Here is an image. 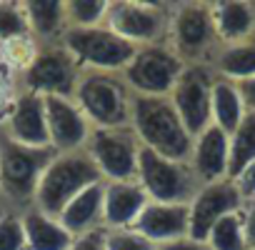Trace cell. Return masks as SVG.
<instances>
[{
  "instance_id": "14",
  "label": "cell",
  "mask_w": 255,
  "mask_h": 250,
  "mask_svg": "<svg viewBox=\"0 0 255 250\" xmlns=\"http://www.w3.org/2000/svg\"><path fill=\"white\" fill-rule=\"evenodd\" d=\"M45 123L55 153H78L85 148L93 125L68 95H45Z\"/></svg>"
},
{
  "instance_id": "4",
  "label": "cell",
  "mask_w": 255,
  "mask_h": 250,
  "mask_svg": "<svg viewBox=\"0 0 255 250\" xmlns=\"http://www.w3.org/2000/svg\"><path fill=\"white\" fill-rule=\"evenodd\" d=\"M60 45L73 55L80 70H105L120 73L138 53L135 45L115 35L110 28H65Z\"/></svg>"
},
{
  "instance_id": "2",
  "label": "cell",
  "mask_w": 255,
  "mask_h": 250,
  "mask_svg": "<svg viewBox=\"0 0 255 250\" xmlns=\"http://www.w3.org/2000/svg\"><path fill=\"white\" fill-rule=\"evenodd\" d=\"M70 98L93 128H128L130 125L133 93L120 73L80 70Z\"/></svg>"
},
{
  "instance_id": "7",
  "label": "cell",
  "mask_w": 255,
  "mask_h": 250,
  "mask_svg": "<svg viewBox=\"0 0 255 250\" xmlns=\"http://www.w3.org/2000/svg\"><path fill=\"white\" fill-rule=\"evenodd\" d=\"M53 155V148L35 150L0 138V198L18 205H33L38 180Z\"/></svg>"
},
{
  "instance_id": "27",
  "label": "cell",
  "mask_w": 255,
  "mask_h": 250,
  "mask_svg": "<svg viewBox=\"0 0 255 250\" xmlns=\"http://www.w3.org/2000/svg\"><path fill=\"white\" fill-rule=\"evenodd\" d=\"M108 0H65V23L68 28H98L105 25Z\"/></svg>"
},
{
  "instance_id": "25",
  "label": "cell",
  "mask_w": 255,
  "mask_h": 250,
  "mask_svg": "<svg viewBox=\"0 0 255 250\" xmlns=\"http://www.w3.org/2000/svg\"><path fill=\"white\" fill-rule=\"evenodd\" d=\"M255 163V113H245L240 125L230 133V165L228 178L240 173L245 165Z\"/></svg>"
},
{
  "instance_id": "13",
  "label": "cell",
  "mask_w": 255,
  "mask_h": 250,
  "mask_svg": "<svg viewBox=\"0 0 255 250\" xmlns=\"http://www.w3.org/2000/svg\"><path fill=\"white\" fill-rule=\"evenodd\" d=\"M243 198L235 188V183L230 178L225 180H218V183H208V185H200L198 193L193 195L190 200V230H188V238L193 240H203L208 238V233L213 230V225L230 215V213H240L243 210Z\"/></svg>"
},
{
  "instance_id": "16",
  "label": "cell",
  "mask_w": 255,
  "mask_h": 250,
  "mask_svg": "<svg viewBox=\"0 0 255 250\" xmlns=\"http://www.w3.org/2000/svg\"><path fill=\"white\" fill-rule=\"evenodd\" d=\"M188 165L200 185L225 180L230 165V135L215 125H208L200 135L193 138Z\"/></svg>"
},
{
  "instance_id": "9",
  "label": "cell",
  "mask_w": 255,
  "mask_h": 250,
  "mask_svg": "<svg viewBox=\"0 0 255 250\" xmlns=\"http://www.w3.org/2000/svg\"><path fill=\"white\" fill-rule=\"evenodd\" d=\"M183 70L185 63L175 55V50L168 43H158L138 48L133 60L120 70V75L133 95L168 98Z\"/></svg>"
},
{
  "instance_id": "32",
  "label": "cell",
  "mask_w": 255,
  "mask_h": 250,
  "mask_svg": "<svg viewBox=\"0 0 255 250\" xmlns=\"http://www.w3.org/2000/svg\"><path fill=\"white\" fill-rule=\"evenodd\" d=\"M230 180L235 183V188H238L243 203H253V200H255V163L245 165V168H243L240 173H235Z\"/></svg>"
},
{
  "instance_id": "1",
  "label": "cell",
  "mask_w": 255,
  "mask_h": 250,
  "mask_svg": "<svg viewBox=\"0 0 255 250\" xmlns=\"http://www.w3.org/2000/svg\"><path fill=\"white\" fill-rule=\"evenodd\" d=\"M130 130L135 133L140 148L153 150L155 155H163L170 160L188 163L190 150H193V135L185 130L170 98L133 95Z\"/></svg>"
},
{
  "instance_id": "15",
  "label": "cell",
  "mask_w": 255,
  "mask_h": 250,
  "mask_svg": "<svg viewBox=\"0 0 255 250\" xmlns=\"http://www.w3.org/2000/svg\"><path fill=\"white\" fill-rule=\"evenodd\" d=\"M3 125H5L3 138H8L18 145L35 148V150L50 148L48 123H45V103H43L40 95L20 90L10 113L5 115Z\"/></svg>"
},
{
  "instance_id": "31",
  "label": "cell",
  "mask_w": 255,
  "mask_h": 250,
  "mask_svg": "<svg viewBox=\"0 0 255 250\" xmlns=\"http://www.w3.org/2000/svg\"><path fill=\"white\" fill-rule=\"evenodd\" d=\"M15 98H18V93H15V80H13L10 70L0 63V120H5V115L10 113Z\"/></svg>"
},
{
  "instance_id": "24",
  "label": "cell",
  "mask_w": 255,
  "mask_h": 250,
  "mask_svg": "<svg viewBox=\"0 0 255 250\" xmlns=\"http://www.w3.org/2000/svg\"><path fill=\"white\" fill-rule=\"evenodd\" d=\"M210 70L215 78L243 83L255 75V40L238 43V45H220L215 55L210 58Z\"/></svg>"
},
{
  "instance_id": "23",
  "label": "cell",
  "mask_w": 255,
  "mask_h": 250,
  "mask_svg": "<svg viewBox=\"0 0 255 250\" xmlns=\"http://www.w3.org/2000/svg\"><path fill=\"white\" fill-rule=\"evenodd\" d=\"M245 103L240 98L238 83L215 78L213 80V93H210V120L215 128H220L223 133H233L240 120L245 118Z\"/></svg>"
},
{
  "instance_id": "26",
  "label": "cell",
  "mask_w": 255,
  "mask_h": 250,
  "mask_svg": "<svg viewBox=\"0 0 255 250\" xmlns=\"http://www.w3.org/2000/svg\"><path fill=\"white\" fill-rule=\"evenodd\" d=\"M205 243L210 245V250H248L240 213H230V215L220 218L213 225V230L208 233Z\"/></svg>"
},
{
  "instance_id": "28",
  "label": "cell",
  "mask_w": 255,
  "mask_h": 250,
  "mask_svg": "<svg viewBox=\"0 0 255 250\" xmlns=\"http://www.w3.org/2000/svg\"><path fill=\"white\" fill-rule=\"evenodd\" d=\"M28 20L20 3H0V43H10L18 38H28Z\"/></svg>"
},
{
  "instance_id": "35",
  "label": "cell",
  "mask_w": 255,
  "mask_h": 250,
  "mask_svg": "<svg viewBox=\"0 0 255 250\" xmlns=\"http://www.w3.org/2000/svg\"><path fill=\"white\" fill-rule=\"evenodd\" d=\"M238 90H240V98L245 103V110L248 113H255V75L238 83Z\"/></svg>"
},
{
  "instance_id": "33",
  "label": "cell",
  "mask_w": 255,
  "mask_h": 250,
  "mask_svg": "<svg viewBox=\"0 0 255 250\" xmlns=\"http://www.w3.org/2000/svg\"><path fill=\"white\" fill-rule=\"evenodd\" d=\"M70 250H105V228H98V230L75 235Z\"/></svg>"
},
{
  "instance_id": "10",
  "label": "cell",
  "mask_w": 255,
  "mask_h": 250,
  "mask_svg": "<svg viewBox=\"0 0 255 250\" xmlns=\"http://www.w3.org/2000/svg\"><path fill=\"white\" fill-rule=\"evenodd\" d=\"M83 150L95 163L105 183L135 180L140 143L130 125L128 128H93Z\"/></svg>"
},
{
  "instance_id": "5",
  "label": "cell",
  "mask_w": 255,
  "mask_h": 250,
  "mask_svg": "<svg viewBox=\"0 0 255 250\" xmlns=\"http://www.w3.org/2000/svg\"><path fill=\"white\" fill-rule=\"evenodd\" d=\"M168 45L175 50V55L185 65H193V63L208 65L215 50L220 48L215 38V28H213L210 3L175 5L170 13V25H168Z\"/></svg>"
},
{
  "instance_id": "18",
  "label": "cell",
  "mask_w": 255,
  "mask_h": 250,
  "mask_svg": "<svg viewBox=\"0 0 255 250\" xmlns=\"http://www.w3.org/2000/svg\"><path fill=\"white\" fill-rule=\"evenodd\" d=\"M148 205V195L135 180L125 183H105L103 188V228H133L143 208Z\"/></svg>"
},
{
  "instance_id": "21",
  "label": "cell",
  "mask_w": 255,
  "mask_h": 250,
  "mask_svg": "<svg viewBox=\"0 0 255 250\" xmlns=\"http://www.w3.org/2000/svg\"><path fill=\"white\" fill-rule=\"evenodd\" d=\"M20 5H23V13L28 20L30 38H35L40 45L60 40L63 30L68 28L65 0H25Z\"/></svg>"
},
{
  "instance_id": "19",
  "label": "cell",
  "mask_w": 255,
  "mask_h": 250,
  "mask_svg": "<svg viewBox=\"0 0 255 250\" xmlns=\"http://www.w3.org/2000/svg\"><path fill=\"white\" fill-rule=\"evenodd\" d=\"M210 15L218 45L255 40V5L245 0H223V3H210Z\"/></svg>"
},
{
  "instance_id": "12",
  "label": "cell",
  "mask_w": 255,
  "mask_h": 250,
  "mask_svg": "<svg viewBox=\"0 0 255 250\" xmlns=\"http://www.w3.org/2000/svg\"><path fill=\"white\" fill-rule=\"evenodd\" d=\"M213 80H215V73L210 70V65L193 63V65H185V70L180 73V78L175 80V85L168 95L175 113L180 115V120L185 125V130L193 138L200 135L208 125H213V120H210Z\"/></svg>"
},
{
  "instance_id": "37",
  "label": "cell",
  "mask_w": 255,
  "mask_h": 250,
  "mask_svg": "<svg viewBox=\"0 0 255 250\" xmlns=\"http://www.w3.org/2000/svg\"><path fill=\"white\" fill-rule=\"evenodd\" d=\"M0 213H3V210H0Z\"/></svg>"
},
{
  "instance_id": "3",
  "label": "cell",
  "mask_w": 255,
  "mask_h": 250,
  "mask_svg": "<svg viewBox=\"0 0 255 250\" xmlns=\"http://www.w3.org/2000/svg\"><path fill=\"white\" fill-rule=\"evenodd\" d=\"M100 170L95 168V163L88 158L85 150L78 153H55L50 158V163L45 165L35 195H33V210L58 218L63 213V208L85 188L100 183Z\"/></svg>"
},
{
  "instance_id": "8",
  "label": "cell",
  "mask_w": 255,
  "mask_h": 250,
  "mask_svg": "<svg viewBox=\"0 0 255 250\" xmlns=\"http://www.w3.org/2000/svg\"><path fill=\"white\" fill-rule=\"evenodd\" d=\"M173 8L160 3H143V0H115L108 5L105 28L115 35L128 40L135 48L168 43V25H170Z\"/></svg>"
},
{
  "instance_id": "22",
  "label": "cell",
  "mask_w": 255,
  "mask_h": 250,
  "mask_svg": "<svg viewBox=\"0 0 255 250\" xmlns=\"http://www.w3.org/2000/svg\"><path fill=\"white\" fill-rule=\"evenodd\" d=\"M25 230V250H70L73 235L60 225L58 218L43 215L33 208L20 213Z\"/></svg>"
},
{
  "instance_id": "6",
  "label": "cell",
  "mask_w": 255,
  "mask_h": 250,
  "mask_svg": "<svg viewBox=\"0 0 255 250\" xmlns=\"http://www.w3.org/2000/svg\"><path fill=\"white\" fill-rule=\"evenodd\" d=\"M135 183L143 188L150 203H178V205H188L200 188L188 163L155 155L153 150L145 148H140L138 155Z\"/></svg>"
},
{
  "instance_id": "30",
  "label": "cell",
  "mask_w": 255,
  "mask_h": 250,
  "mask_svg": "<svg viewBox=\"0 0 255 250\" xmlns=\"http://www.w3.org/2000/svg\"><path fill=\"white\" fill-rule=\"evenodd\" d=\"M0 250H25V230L18 213H0Z\"/></svg>"
},
{
  "instance_id": "29",
  "label": "cell",
  "mask_w": 255,
  "mask_h": 250,
  "mask_svg": "<svg viewBox=\"0 0 255 250\" xmlns=\"http://www.w3.org/2000/svg\"><path fill=\"white\" fill-rule=\"evenodd\" d=\"M105 250H158V245L133 228H118L105 230Z\"/></svg>"
},
{
  "instance_id": "34",
  "label": "cell",
  "mask_w": 255,
  "mask_h": 250,
  "mask_svg": "<svg viewBox=\"0 0 255 250\" xmlns=\"http://www.w3.org/2000/svg\"><path fill=\"white\" fill-rule=\"evenodd\" d=\"M240 218H243L245 245H248V250H255V200L243 205V210H240Z\"/></svg>"
},
{
  "instance_id": "17",
  "label": "cell",
  "mask_w": 255,
  "mask_h": 250,
  "mask_svg": "<svg viewBox=\"0 0 255 250\" xmlns=\"http://www.w3.org/2000/svg\"><path fill=\"white\" fill-rule=\"evenodd\" d=\"M188 205L148 200V205L133 223V230H138L143 238H148L158 248L175 243L180 238H188V230H190V208Z\"/></svg>"
},
{
  "instance_id": "20",
  "label": "cell",
  "mask_w": 255,
  "mask_h": 250,
  "mask_svg": "<svg viewBox=\"0 0 255 250\" xmlns=\"http://www.w3.org/2000/svg\"><path fill=\"white\" fill-rule=\"evenodd\" d=\"M103 188H105V180H100V183L85 188V190L78 193V195L63 208V213L58 215L60 225H63L73 238L103 228Z\"/></svg>"
},
{
  "instance_id": "11",
  "label": "cell",
  "mask_w": 255,
  "mask_h": 250,
  "mask_svg": "<svg viewBox=\"0 0 255 250\" xmlns=\"http://www.w3.org/2000/svg\"><path fill=\"white\" fill-rule=\"evenodd\" d=\"M80 68L73 60V55L58 43H45L38 48V55L30 60V65L20 73V88L23 93L33 95H73V88L78 83Z\"/></svg>"
},
{
  "instance_id": "36",
  "label": "cell",
  "mask_w": 255,
  "mask_h": 250,
  "mask_svg": "<svg viewBox=\"0 0 255 250\" xmlns=\"http://www.w3.org/2000/svg\"><path fill=\"white\" fill-rule=\"evenodd\" d=\"M158 250H210L208 243L203 240H193V238H180L175 243H168V245H160Z\"/></svg>"
}]
</instances>
